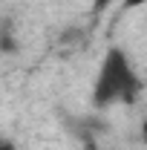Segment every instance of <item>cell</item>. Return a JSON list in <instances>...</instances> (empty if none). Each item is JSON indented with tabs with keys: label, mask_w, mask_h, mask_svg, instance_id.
<instances>
[{
	"label": "cell",
	"mask_w": 147,
	"mask_h": 150,
	"mask_svg": "<svg viewBox=\"0 0 147 150\" xmlns=\"http://www.w3.org/2000/svg\"><path fill=\"white\" fill-rule=\"evenodd\" d=\"M136 93H139V78L133 72L127 55L121 49H110L95 81V104L107 107L112 101H133Z\"/></svg>",
	"instance_id": "cell-1"
},
{
	"label": "cell",
	"mask_w": 147,
	"mask_h": 150,
	"mask_svg": "<svg viewBox=\"0 0 147 150\" xmlns=\"http://www.w3.org/2000/svg\"><path fill=\"white\" fill-rule=\"evenodd\" d=\"M112 0H92V9H107Z\"/></svg>",
	"instance_id": "cell-2"
},
{
	"label": "cell",
	"mask_w": 147,
	"mask_h": 150,
	"mask_svg": "<svg viewBox=\"0 0 147 150\" xmlns=\"http://www.w3.org/2000/svg\"><path fill=\"white\" fill-rule=\"evenodd\" d=\"M0 150H18V147H15L12 142H0Z\"/></svg>",
	"instance_id": "cell-3"
},
{
	"label": "cell",
	"mask_w": 147,
	"mask_h": 150,
	"mask_svg": "<svg viewBox=\"0 0 147 150\" xmlns=\"http://www.w3.org/2000/svg\"><path fill=\"white\" fill-rule=\"evenodd\" d=\"M144 0H127V6H141Z\"/></svg>",
	"instance_id": "cell-4"
}]
</instances>
